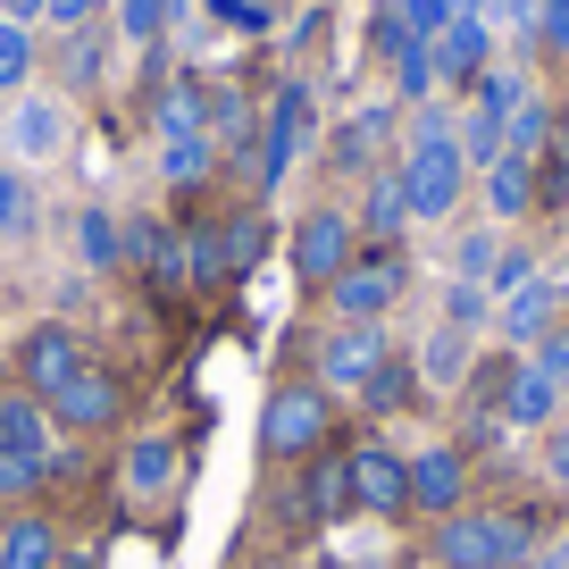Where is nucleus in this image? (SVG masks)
Returning a JSON list of instances; mask_svg holds the SVG:
<instances>
[{"label": "nucleus", "mask_w": 569, "mask_h": 569, "mask_svg": "<svg viewBox=\"0 0 569 569\" xmlns=\"http://www.w3.org/2000/svg\"><path fill=\"white\" fill-rule=\"evenodd\" d=\"M469 184V160H461V134H452L436 109L419 118V134H410V160H402V201L410 218H452V201H461Z\"/></svg>", "instance_id": "nucleus-1"}, {"label": "nucleus", "mask_w": 569, "mask_h": 569, "mask_svg": "<svg viewBox=\"0 0 569 569\" xmlns=\"http://www.w3.org/2000/svg\"><path fill=\"white\" fill-rule=\"evenodd\" d=\"M436 561L445 569H519V561H536V528L519 511H452L436 528Z\"/></svg>", "instance_id": "nucleus-2"}, {"label": "nucleus", "mask_w": 569, "mask_h": 569, "mask_svg": "<svg viewBox=\"0 0 569 569\" xmlns=\"http://www.w3.org/2000/svg\"><path fill=\"white\" fill-rule=\"evenodd\" d=\"M51 478V410L26 386H0V495H34Z\"/></svg>", "instance_id": "nucleus-3"}, {"label": "nucleus", "mask_w": 569, "mask_h": 569, "mask_svg": "<svg viewBox=\"0 0 569 569\" xmlns=\"http://www.w3.org/2000/svg\"><path fill=\"white\" fill-rule=\"evenodd\" d=\"M260 445L277 452V461H319V445H327V393H319V386H284V393H268V410H260Z\"/></svg>", "instance_id": "nucleus-4"}, {"label": "nucleus", "mask_w": 569, "mask_h": 569, "mask_svg": "<svg viewBox=\"0 0 569 569\" xmlns=\"http://www.w3.org/2000/svg\"><path fill=\"white\" fill-rule=\"evenodd\" d=\"M302 142H310V92L302 84H284L277 101H268V126H260V151H251V184H284V168L302 160Z\"/></svg>", "instance_id": "nucleus-5"}, {"label": "nucleus", "mask_w": 569, "mask_h": 569, "mask_svg": "<svg viewBox=\"0 0 569 569\" xmlns=\"http://www.w3.org/2000/svg\"><path fill=\"white\" fill-rule=\"evenodd\" d=\"M402 284H410V268H402V251H377V260H352L327 293H336V310L343 319H360V327H377L393 302H402Z\"/></svg>", "instance_id": "nucleus-6"}, {"label": "nucleus", "mask_w": 569, "mask_h": 569, "mask_svg": "<svg viewBox=\"0 0 569 569\" xmlns=\"http://www.w3.org/2000/svg\"><path fill=\"white\" fill-rule=\"evenodd\" d=\"M76 369H84V343H76L68 327H34V336L18 343V386L34 393V402H51Z\"/></svg>", "instance_id": "nucleus-7"}, {"label": "nucleus", "mask_w": 569, "mask_h": 569, "mask_svg": "<svg viewBox=\"0 0 569 569\" xmlns=\"http://www.w3.org/2000/svg\"><path fill=\"white\" fill-rule=\"evenodd\" d=\"M293 268H302L310 284H336L343 268H352V218L343 210H310L302 227H293Z\"/></svg>", "instance_id": "nucleus-8"}, {"label": "nucleus", "mask_w": 569, "mask_h": 569, "mask_svg": "<svg viewBox=\"0 0 569 569\" xmlns=\"http://www.w3.org/2000/svg\"><path fill=\"white\" fill-rule=\"evenodd\" d=\"M352 502H360V511H377V519L410 511V461H402V452H386V445H360L352 452Z\"/></svg>", "instance_id": "nucleus-9"}, {"label": "nucleus", "mask_w": 569, "mask_h": 569, "mask_svg": "<svg viewBox=\"0 0 569 569\" xmlns=\"http://www.w3.org/2000/svg\"><path fill=\"white\" fill-rule=\"evenodd\" d=\"M59 142H68V101L18 92V109H9V151H18V160H59Z\"/></svg>", "instance_id": "nucleus-10"}, {"label": "nucleus", "mask_w": 569, "mask_h": 569, "mask_svg": "<svg viewBox=\"0 0 569 569\" xmlns=\"http://www.w3.org/2000/svg\"><path fill=\"white\" fill-rule=\"evenodd\" d=\"M377 360H386V343H377V327H360V319H343L336 336L319 343V377H327V386H343V393L369 386Z\"/></svg>", "instance_id": "nucleus-11"}, {"label": "nucleus", "mask_w": 569, "mask_h": 569, "mask_svg": "<svg viewBox=\"0 0 569 569\" xmlns=\"http://www.w3.org/2000/svg\"><path fill=\"white\" fill-rule=\"evenodd\" d=\"M461 495H469V469H461V452L452 445H427L419 461H410V502H419V511H461Z\"/></svg>", "instance_id": "nucleus-12"}, {"label": "nucleus", "mask_w": 569, "mask_h": 569, "mask_svg": "<svg viewBox=\"0 0 569 569\" xmlns=\"http://www.w3.org/2000/svg\"><path fill=\"white\" fill-rule=\"evenodd\" d=\"M42 410H51L59 427H109V419H118V386H109V377L84 360V369H76V377H68V386H59Z\"/></svg>", "instance_id": "nucleus-13"}, {"label": "nucleus", "mask_w": 569, "mask_h": 569, "mask_svg": "<svg viewBox=\"0 0 569 569\" xmlns=\"http://www.w3.org/2000/svg\"><path fill=\"white\" fill-rule=\"evenodd\" d=\"M552 310H561L552 277H528V284H511V293L495 302V319H502V336H511V343H545L552 336Z\"/></svg>", "instance_id": "nucleus-14"}, {"label": "nucleus", "mask_w": 569, "mask_h": 569, "mask_svg": "<svg viewBox=\"0 0 569 569\" xmlns=\"http://www.w3.org/2000/svg\"><path fill=\"white\" fill-rule=\"evenodd\" d=\"M302 511L310 519H352V452H319V461L302 469Z\"/></svg>", "instance_id": "nucleus-15"}, {"label": "nucleus", "mask_w": 569, "mask_h": 569, "mask_svg": "<svg viewBox=\"0 0 569 569\" xmlns=\"http://www.w3.org/2000/svg\"><path fill=\"white\" fill-rule=\"evenodd\" d=\"M486 42H495V34H486V9L452 18L445 34L427 42V51H436V76H478V68H486Z\"/></svg>", "instance_id": "nucleus-16"}, {"label": "nucleus", "mask_w": 569, "mask_h": 569, "mask_svg": "<svg viewBox=\"0 0 569 569\" xmlns=\"http://www.w3.org/2000/svg\"><path fill=\"white\" fill-rule=\"evenodd\" d=\"M168 486H177V436L126 445V495H168Z\"/></svg>", "instance_id": "nucleus-17"}, {"label": "nucleus", "mask_w": 569, "mask_h": 569, "mask_svg": "<svg viewBox=\"0 0 569 569\" xmlns=\"http://www.w3.org/2000/svg\"><path fill=\"white\" fill-rule=\"evenodd\" d=\"M68 552H59V536L42 528V519H9L0 528V569H59Z\"/></svg>", "instance_id": "nucleus-18"}, {"label": "nucleus", "mask_w": 569, "mask_h": 569, "mask_svg": "<svg viewBox=\"0 0 569 569\" xmlns=\"http://www.w3.org/2000/svg\"><path fill=\"white\" fill-rule=\"evenodd\" d=\"M126 243H134L142 277H160V284H184V277H193V260H184V234H177V227H134Z\"/></svg>", "instance_id": "nucleus-19"}, {"label": "nucleus", "mask_w": 569, "mask_h": 569, "mask_svg": "<svg viewBox=\"0 0 569 569\" xmlns=\"http://www.w3.org/2000/svg\"><path fill=\"white\" fill-rule=\"evenodd\" d=\"M486 210L495 218H528L536 210V160H495L486 168Z\"/></svg>", "instance_id": "nucleus-20"}, {"label": "nucleus", "mask_w": 569, "mask_h": 569, "mask_svg": "<svg viewBox=\"0 0 569 569\" xmlns=\"http://www.w3.org/2000/svg\"><path fill=\"white\" fill-rule=\"evenodd\" d=\"M552 377H536V369H511V386H502V419L511 427H545L552 419Z\"/></svg>", "instance_id": "nucleus-21"}, {"label": "nucleus", "mask_w": 569, "mask_h": 569, "mask_svg": "<svg viewBox=\"0 0 569 569\" xmlns=\"http://www.w3.org/2000/svg\"><path fill=\"white\" fill-rule=\"evenodd\" d=\"M419 377H427V386H461V377H469V336H461V327H436V336L419 343Z\"/></svg>", "instance_id": "nucleus-22"}, {"label": "nucleus", "mask_w": 569, "mask_h": 569, "mask_svg": "<svg viewBox=\"0 0 569 569\" xmlns=\"http://www.w3.org/2000/svg\"><path fill=\"white\" fill-rule=\"evenodd\" d=\"M410 393H419V360H377V369H369V386H360V402H369V410H402L410 402Z\"/></svg>", "instance_id": "nucleus-23"}, {"label": "nucleus", "mask_w": 569, "mask_h": 569, "mask_svg": "<svg viewBox=\"0 0 569 569\" xmlns=\"http://www.w3.org/2000/svg\"><path fill=\"white\" fill-rule=\"evenodd\" d=\"M545 126H552V109L528 92V101L502 118V160H536V151H545Z\"/></svg>", "instance_id": "nucleus-24"}, {"label": "nucleus", "mask_w": 569, "mask_h": 569, "mask_svg": "<svg viewBox=\"0 0 569 569\" xmlns=\"http://www.w3.org/2000/svg\"><path fill=\"white\" fill-rule=\"evenodd\" d=\"M160 168H168V184H201V177L218 168V142H210V134H168Z\"/></svg>", "instance_id": "nucleus-25"}, {"label": "nucleus", "mask_w": 569, "mask_h": 569, "mask_svg": "<svg viewBox=\"0 0 569 569\" xmlns=\"http://www.w3.org/2000/svg\"><path fill=\"white\" fill-rule=\"evenodd\" d=\"M495 260H502V243H495L486 227L452 243V277H461V284H486V293H495Z\"/></svg>", "instance_id": "nucleus-26"}, {"label": "nucleus", "mask_w": 569, "mask_h": 569, "mask_svg": "<svg viewBox=\"0 0 569 569\" xmlns=\"http://www.w3.org/2000/svg\"><path fill=\"white\" fill-rule=\"evenodd\" d=\"M76 251H84V268H118V218H109V210H84V218H76Z\"/></svg>", "instance_id": "nucleus-27"}, {"label": "nucleus", "mask_w": 569, "mask_h": 569, "mask_svg": "<svg viewBox=\"0 0 569 569\" xmlns=\"http://www.w3.org/2000/svg\"><path fill=\"white\" fill-rule=\"evenodd\" d=\"M168 18H177V0H118V34L126 42H160Z\"/></svg>", "instance_id": "nucleus-28"}, {"label": "nucleus", "mask_w": 569, "mask_h": 569, "mask_svg": "<svg viewBox=\"0 0 569 569\" xmlns=\"http://www.w3.org/2000/svg\"><path fill=\"white\" fill-rule=\"evenodd\" d=\"M26 76H34V34L18 18H0V92H18Z\"/></svg>", "instance_id": "nucleus-29"}, {"label": "nucleus", "mask_w": 569, "mask_h": 569, "mask_svg": "<svg viewBox=\"0 0 569 569\" xmlns=\"http://www.w3.org/2000/svg\"><path fill=\"white\" fill-rule=\"evenodd\" d=\"M461 160H469V168H495V160H502V118L469 109V118H461Z\"/></svg>", "instance_id": "nucleus-30"}, {"label": "nucleus", "mask_w": 569, "mask_h": 569, "mask_svg": "<svg viewBox=\"0 0 569 569\" xmlns=\"http://www.w3.org/2000/svg\"><path fill=\"white\" fill-rule=\"evenodd\" d=\"M369 227L386 234V243H393V234L410 227V201H402V177H377V184H369Z\"/></svg>", "instance_id": "nucleus-31"}, {"label": "nucleus", "mask_w": 569, "mask_h": 569, "mask_svg": "<svg viewBox=\"0 0 569 569\" xmlns=\"http://www.w3.org/2000/svg\"><path fill=\"white\" fill-rule=\"evenodd\" d=\"M486 310H495V293H486V284H461V277H452V293H445V327L478 336V327H486Z\"/></svg>", "instance_id": "nucleus-32"}, {"label": "nucleus", "mask_w": 569, "mask_h": 569, "mask_svg": "<svg viewBox=\"0 0 569 569\" xmlns=\"http://www.w3.org/2000/svg\"><path fill=\"white\" fill-rule=\"evenodd\" d=\"M26 218H34V201H26V177H18V168H0V234H18Z\"/></svg>", "instance_id": "nucleus-33"}, {"label": "nucleus", "mask_w": 569, "mask_h": 569, "mask_svg": "<svg viewBox=\"0 0 569 569\" xmlns=\"http://www.w3.org/2000/svg\"><path fill=\"white\" fill-rule=\"evenodd\" d=\"M536 377H552V386H569V327H552L545 343H536V360H528Z\"/></svg>", "instance_id": "nucleus-34"}, {"label": "nucleus", "mask_w": 569, "mask_h": 569, "mask_svg": "<svg viewBox=\"0 0 569 569\" xmlns=\"http://www.w3.org/2000/svg\"><path fill=\"white\" fill-rule=\"evenodd\" d=\"M218 243H227V268H251V260H260V243H268V234H260V218H243V227H227Z\"/></svg>", "instance_id": "nucleus-35"}, {"label": "nucleus", "mask_w": 569, "mask_h": 569, "mask_svg": "<svg viewBox=\"0 0 569 569\" xmlns=\"http://www.w3.org/2000/svg\"><path fill=\"white\" fill-rule=\"evenodd\" d=\"M210 18H227L234 34H260V26H268V9H260V0H210Z\"/></svg>", "instance_id": "nucleus-36"}, {"label": "nucleus", "mask_w": 569, "mask_h": 569, "mask_svg": "<svg viewBox=\"0 0 569 569\" xmlns=\"http://www.w3.org/2000/svg\"><path fill=\"white\" fill-rule=\"evenodd\" d=\"M536 34H545L552 51H569V0H536Z\"/></svg>", "instance_id": "nucleus-37"}, {"label": "nucleus", "mask_w": 569, "mask_h": 569, "mask_svg": "<svg viewBox=\"0 0 569 569\" xmlns=\"http://www.w3.org/2000/svg\"><path fill=\"white\" fill-rule=\"evenodd\" d=\"M92 9H101V0H42V18H51V26H68V34H84V26H92Z\"/></svg>", "instance_id": "nucleus-38"}, {"label": "nucleus", "mask_w": 569, "mask_h": 569, "mask_svg": "<svg viewBox=\"0 0 569 569\" xmlns=\"http://www.w3.org/2000/svg\"><path fill=\"white\" fill-rule=\"evenodd\" d=\"M545 461H552V478H561V486H569V419H561V427H552V445H545Z\"/></svg>", "instance_id": "nucleus-39"}, {"label": "nucleus", "mask_w": 569, "mask_h": 569, "mask_svg": "<svg viewBox=\"0 0 569 569\" xmlns=\"http://www.w3.org/2000/svg\"><path fill=\"white\" fill-rule=\"evenodd\" d=\"M92 68H101V51H92V34H76L68 42V76H92Z\"/></svg>", "instance_id": "nucleus-40"}, {"label": "nucleus", "mask_w": 569, "mask_h": 569, "mask_svg": "<svg viewBox=\"0 0 569 569\" xmlns=\"http://www.w3.org/2000/svg\"><path fill=\"white\" fill-rule=\"evenodd\" d=\"M536 569H569V545H545V552H536Z\"/></svg>", "instance_id": "nucleus-41"}, {"label": "nucleus", "mask_w": 569, "mask_h": 569, "mask_svg": "<svg viewBox=\"0 0 569 569\" xmlns=\"http://www.w3.org/2000/svg\"><path fill=\"white\" fill-rule=\"evenodd\" d=\"M0 9H9L18 26H26V18H42V0H0Z\"/></svg>", "instance_id": "nucleus-42"}, {"label": "nucleus", "mask_w": 569, "mask_h": 569, "mask_svg": "<svg viewBox=\"0 0 569 569\" xmlns=\"http://www.w3.org/2000/svg\"><path fill=\"white\" fill-rule=\"evenodd\" d=\"M59 569H84V561H59Z\"/></svg>", "instance_id": "nucleus-43"}]
</instances>
